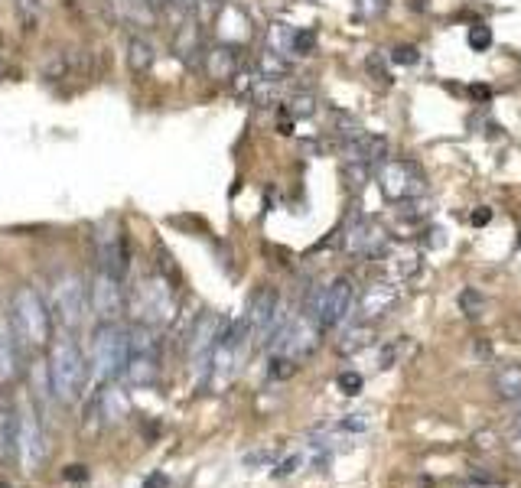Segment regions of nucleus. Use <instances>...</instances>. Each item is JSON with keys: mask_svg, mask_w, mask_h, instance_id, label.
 Wrapping results in <instances>:
<instances>
[{"mask_svg": "<svg viewBox=\"0 0 521 488\" xmlns=\"http://www.w3.org/2000/svg\"><path fill=\"white\" fill-rule=\"evenodd\" d=\"M277 313H281V293H277L274 287H261L248 300V313L241 316V323H245V336L248 339H268Z\"/></svg>", "mask_w": 521, "mask_h": 488, "instance_id": "ddd939ff", "label": "nucleus"}, {"mask_svg": "<svg viewBox=\"0 0 521 488\" xmlns=\"http://www.w3.org/2000/svg\"><path fill=\"white\" fill-rule=\"evenodd\" d=\"M14 10L27 30H33L43 20V0H14Z\"/></svg>", "mask_w": 521, "mask_h": 488, "instance_id": "a878e982", "label": "nucleus"}, {"mask_svg": "<svg viewBox=\"0 0 521 488\" xmlns=\"http://www.w3.org/2000/svg\"><path fill=\"white\" fill-rule=\"evenodd\" d=\"M391 274H395V284H404V280H411L421 274V254L414 251H401L391 258Z\"/></svg>", "mask_w": 521, "mask_h": 488, "instance_id": "393cba45", "label": "nucleus"}, {"mask_svg": "<svg viewBox=\"0 0 521 488\" xmlns=\"http://www.w3.org/2000/svg\"><path fill=\"white\" fill-rule=\"evenodd\" d=\"M391 62H398V66H417V62H421V49H417V46L391 49Z\"/></svg>", "mask_w": 521, "mask_h": 488, "instance_id": "2f4dec72", "label": "nucleus"}, {"mask_svg": "<svg viewBox=\"0 0 521 488\" xmlns=\"http://www.w3.org/2000/svg\"><path fill=\"white\" fill-rule=\"evenodd\" d=\"M300 466H303V456H300V453H294V456H287V459L277 462L271 475H274V479H287V475H294Z\"/></svg>", "mask_w": 521, "mask_h": 488, "instance_id": "473e14b6", "label": "nucleus"}, {"mask_svg": "<svg viewBox=\"0 0 521 488\" xmlns=\"http://www.w3.org/2000/svg\"><path fill=\"white\" fill-rule=\"evenodd\" d=\"M88 381V362L82 345L72 339V332L53 339V349H49V388L59 404H75L85 391Z\"/></svg>", "mask_w": 521, "mask_h": 488, "instance_id": "f257e3e1", "label": "nucleus"}, {"mask_svg": "<svg viewBox=\"0 0 521 488\" xmlns=\"http://www.w3.org/2000/svg\"><path fill=\"white\" fill-rule=\"evenodd\" d=\"M202 66H206V75L215 82H232L235 75L241 72V56L235 46L219 43V46H209L206 56H202Z\"/></svg>", "mask_w": 521, "mask_h": 488, "instance_id": "dca6fc26", "label": "nucleus"}, {"mask_svg": "<svg viewBox=\"0 0 521 488\" xmlns=\"http://www.w3.org/2000/svg\"><path fill=\"white\" fill-rule=\"evenodd\" d=\"M271 459H274V456H271V453H264V449H261V453H251V456H245V466H268Z\"/></svg>", "mask_w": 521, "mask_h": 488, "instance_id": "e433bc0d", "label": "nucleus"}, {"mask_svg": "<svg viewBox=\"0 0 521 488\" xmlns=\"http://www.w3.org/2000/svg\"><path fill=\"white\" fill-rule=\"evenodd\" d=\"M10 313H14L10 326H14L17 339L27 342L30 349H43L53 339V313H49V303L36 287H20L14 293V303H10Z\"/></svg>", "mask_w": 521, "mask_h": 488, "instance_id": "f03ea898", "label": "nucleus"}, {"mask_svg": "<svg viewBox=\"0 0 521 488\" xmlns=\"http://www.w3.org/2000/svg\"><path fill=\"white\" fill-rule=\"evenodd\" d=\"M124 59H127V69H131L134 75H147L157 62V49L147 36L131 33L127 36V46H124Z\"/></svg>", "mask_w": 521, "mask_h": 488, "instance_id": "f3484780", "label": "nucleus"}, {"mask_svg": "<svg viewBox=\"0 0 521 488\" xmlns=\"http://www.w3.org/2000/svg\"><path fill=\"white\" fill-rule=\"evenodd\" d=\"M375 183L388 202H414L424 196V176L408 160H385L375 170Z\"/></svg>", "mask_w": 521, "mask_h": 488, "instance_id": "6e6552de", "label": "nucleus"}, {"mask_svg": "<svg viewBox=\"0 0 521 488\" xmlns=\"http://www.w3.org/2000/svg\"><path fill=\"white\" fill-rule=\"evenodd\" d=\"M466 43H469V49H476V53H486L492 46V30L486 23H473V27L466 30Z\"/></svg>", "mask_w": 521, "mask_h": 488, "instance_id": "c85d7f7f", "label": "nucleus"}, {"mask_svg": "<svg viewBox=\"0 0 521 488\" xmlns=\"http://www.w3.org/2000/svg\"><path fill=\"white\" fill-rule=\"evenodd\" d=\"M362 384H365V378L359 375V371H342V375L336 378V388L346 394V397H355L362 391Z\"/></svg>", "mask_w": 521, "mask_h": 488, "instance_id": "c756f323", "label": "nucleus"}, {"mask_svg": "<svg viewBox=\"0 0 521 488\" xmlns=\"http://www.w3.org/2000/svg\"><path fill=\"white\" fill-rule=\"evenodd\" d=\"M219 329H222V316L206 310L196 319V329L193 336H189V365H193L196 384H202V388H206L209 381V365H212L215 342H219Z\"/></svg>", "mask_w": 521, "mask_h": 488, "instance_id": "1a4fd4ad", "label": "nucleus"}, {"mask_svg": "<svg viewBox=\"0 0 521 488\" xmlns=\"http://www.w3.org/2000/svg\"><path fill=\"white\" fill-rule=\"evenodd\" d=\"M124 365H127V329L121 323H98L92 332V365H88V375L105 388V384L124 375Z\"/></svg>", "mask_w": 521, "mask_h": 488, "instance_id": "7ed1b4c3", "label": "nucleus"}, {"mask_svg": "<svg viewBox=\"0 0 521 488\" xmlns=\"http://www.w3.org/2000/svg\"><path fill=\"white\" fill-rule=\"evenodd\" d=\"M294 27H287V23H271L268 27V49L264 53H274V56H281V59H290L294 56Z\"/></svg>", "mask_w": 521, "mask_h": 488, "instance_id": "5701e85b", "label": "nucleus"}, {"mask_svg": "<svg viewBox=\"0 0 521 488\" xmlns=\"http://www.w3.org/2000/svg\"><path fill=\"white\" fill-rule=\"evenodd\" d=\"M131 313L137 323H147V326H167L170 319L176 316V300H173V287L167 277L160 274H147L137 280V287L131 290Z\"/></svg>", "mask_w": 521, "mask_h": 488, "instance_id": "20e7f679", "label": "nucleus"}, {"mask_svg": "<svg viewBox=\"0 0 521 488\" xmlns=\"http://www.w3.org/2000/svg\"><path fill=\"white\" fill-rule=\"evenodd\" d=\"M88 303H92L98 323H121L124 313V280L98 271L92 287H88Z\"/></svg>", "mask_w": 521, "mask_h": 488, "instance_id": "9b49d317", "label": "nucleus"}, {"mask_svg": "<svg viewBox=\"0 0 521 488\" xmlns=\"http://www.w3.org/2000/svg\"><path fill=\"white\" fill-rule=\"evenodd\" d=\"M144 488H167V479H163V475H154V479H150Z\"/></svg>", "mask_w": 521, "mask_h": 488, "instance_id": "ea45409f", "label": "nucleus"}, {"mask_svg": "<svg viewBox=\"0 0 521 488\" xmlns=\"http://www.w3.org/2000/svg\"><path fill=\"white\" fill-rule=\"evenodd\" d=\"M268 371H271V378H281V381H284V378L294 375L297 365H294V358L281 352V355H274V358H271V368H268Z\"/></svg>", "mask_w": 521, "mask_h": 488, "instance_id": "7c9ffc66", "label": "nucleus"}, {"mask_svg": "<svg viewBox=\"0 0 521 488\" xmlns=\"http://www.w3.org/2000/svg\"><path fill=\"white\" fill-rule=\"evenodd\" d=\"M66 479H69V482H85L88 472H85V466H69V469H66Z\"/></svg>", "mask_w": 521, "mask_h": 488, "instance_id": "4c0bfd02", "label": "nucleus"}, {"mask_svg": "<svg viewBox=\"0 0 521 488\" xmlns=\"http://www.w3.org/2000/svg\"><path fill=\"white\" fill-rule=\"evenodd\" d=\"M342 248L355 254V258H381L388 251V235L372 218H355L346 228V235H342Z\"/></svg>", "mask_w": 521, "mask_h": 488, "instance_id": "4468645a", "label": "nucleus"}, {"mask_svg": "<svg viewBox=\"0 0 521 488\" xmlns=\"http://www.w3.org/2000/svg\"><path fill=\"white\" fill-rule=\"evenodd\" d=\"M222 7H225V0H199V4H196V17H199V23H209L215 14H219Z\"/></svg>", "mask_w": 521, "mask_h": 488, "instance_id": "f704fd0d", "label": "nucleus"}, {"mask_svg": "<svg viewBox=\"0 0 521 488\" xmlns=\"http://www.w3.org/2000/svg\"><path fill=\"white\" fill-rule=\"evenodd\" d=\"M157 371H160V358L157 355H127L124 378L131 381L134 388H147V384H154Z\"/></svg>", "mask_w": 521, "mask_h": 488, "instance_id": "6ab92c4d", "label": "nucleus"}, {"mask_svg": "<svg viewBox=\"0 0 521 488\" xmlns=\"http://www.w3.org/2000/svg\"><path fill=\"white\" fill-rule=\"evenodd\" d=\"M284 105L294 118H310V114L316 111V98L310 92H294V95L284 98Z\"/></svg>", "mask_w": 521, "mask_h": 488, "instance_id": "bb28decb", "label": "nucleus"}, {"mask_svg": "<svg viewBox=\"0 0 521 488\" xmlns=\"http://www.w3.org/2000/svg\"><path fill=\"white\" fill-rule=\"evenodd\" d=\"M518 427H521V414H518Z\"/></svg>", "mask_w": 521, "mask_h": 488, "instance_id": "37998d69", "label": "nucleus"}, {"mask_svg": "<svg viewBox=\"0 0 521 488\" xmlns=\"http://www.w3.org/2000/svg\"><path fill=\"white\" fill-rule=\"evenodd\" d=\"M352 306H355V287L349 277H336L329 287H316L310 293V303H307V313L310 319L320 323V329H336L342 326L346 319L352 316Z\"/></svg>", "mask_w": 521, "mask_h": 488, "instance_id": "423d86ee", "label": "nucleus"}, {"mask_svg": "<svg viewBox=\"0 0 521 488\" xmlns=\"http://www.w3.org/2000/svg\"><path fill=\"white\" fill-rule=\"evenodd\" d=\"M398 300H401V287L395 284V280H378V284H372L362 293L359 316L372 323V319H381V316H388L391 310H395Z\"/></svg>", "mask_w": 521, "mask_h": 488, "instance_id": "2eb2a0df", "label": "nucleus"}, {"mask_svg": "<svg viewBox=\"0 0 521 488\" xmlns=\"http://www.w3.org/2000/svg\"><path fill=\"white\" fill-rule=\"evenodd\" d=\"M316 46V36L310 30H297L294 33V56H310Z\"/></svg>", "mask_w": 521, "mask_h": 488, "instance_id": "72a5a7b5", "label": "nucleus"}, {"mask_svg": "<svg viewBox=\"0 0 521 488\" xmlns=\"http://www.w3.org/2000/svg\"><path fill=\"white\" fill-rule=\"evenodd\" d=\"M17 449H20V462L27 472H40L43 462L49 456V443L43 433V420L36 414L33 404H23V414L17 423Z\"/></svg>", "mask_w": 521, "mask_h": 488, "instance_id": "9d476101", "label": "nucleus"}, {"mask_svg": "<svg viewBox=\"0 0 521 488\" xmlns=\"http://www.w3.org/2000/svg\"><path fill=\"white\" fill-rule=\"evenodd\" d=\"M14 446H17V417L10 401L0 394V462L14 456Z\"/></svg>", "mask_w": 521, "mask_h": 488, "instance_id": "412c9836", "label": "nucleus"}, {"mask_svg": "<svg viewBox=\"0 0 521 488\" xmlns=\"http://www.w3.org/2000/svg\"><path fill=\"white\" fill-rule=\"evenodd\" d=\"M49 313H53V323H59L66 332L79 329L82 319L88 313V287L79 274H59L53 293H49Z\"/></svg>", "mask_w": 521, "mask_h": 488, "instance_id": "0eeeda50", "label": "nucleus"}, {"mask_svg": "<svg viewBox=\"0 0 521 488\" xmlns=\"http://www.w3.org/2000/svg\"><path fill=\"white\" fill-rule=\"evenodd\" d=\"M375 342V329L372 326H352V329H346V336L339 339V352L342 355H352V352H362L365 345H372Z\"/></svg>", "mask_w": 521, "mask_h": 488, "instance_id": "b1692460", "label": "nucleus"}, {"mask_svg": "<svg viewBox=\"0 0 521 488\" xmlns=\"http://www.w3.org/2000/svg\"><path fill=\"white\" fill-rule=\"evenodd\" d=\"M7 72V62H4V56H0V75H4Z\"/></svg>", "mask_w": 521, "mask_h": 488, "instance_id": "a19ab883", "label": "nucleus"}, {"mask_svg": "<svg viewBox=\"0 0 521 488\" xmlns=\"http://www.w3.org/2000/svg\"><path fill=\"white\" fill-rule=\"evenodd\" d=\"M489 218H492V209H486V205H482V209H476V212H473V218H469V222L482 228V225L489 222Z\"/></svg>", "mask_w": 521, "mask_h": 488, "instance_id": "58836bf2", "label": "nucleus"}, {"mask_svg": "<svg viewBox=\"0 0 521 488\" xmlns=\"http://www.w3.org/2000/svg\"><path fill=\"white\" fill-rule=\"evenodd\" d=\"M202 23L199 20H189L183 23L180 30H173V53L180 56L186 66H193L196 56H199V40H202Z\"/></svg>", "mask_w": 521, "mask_h": 488, "instance_id": "aec40b11", "label": "nucleus"}, {"mask_svg": "<svg viewBox=\"0 0 521 488\" xmlns=\"http://www.w3.org/2000/svg\"><path fill=\"white\" fill-rule=\"evenodd\" d=\"M492 388L502 401H521V365H502L495 371Z\"/></svg>", "mask_w": 521, "mask_h": 488, "instance_id": "4be33fe9", "label": "nucleus"}, {"mask_svg": "<svg viewBox=\"0 0 521 488\" xmlns=\"http://www.w3.org/2000/svg\"><path fill=\"white\" fill-rule=\"evenodd\" d=\"M460 310L469 316V319H476V316H482V310H486V297H482V293L476 290V287H466L463 293H460Z\"/></svg>", "mask_w": 521, "mask_h": 488, "instance_id": "cd10ccee", "label": "nucleus"}, {"mask_svg": "<svg viewBox=\"0 0 521 488\" xmlns=\"http://www.w3.org/2000/svg\"><path fill=\"white\" fill-rule=\"evenodd\" d=\"M342 430H349V433H365L368 430V417L365 414H349L346 420L339 423Z\"/></svg>", "mask_w": 521, "mask_h": 488, "instance_id": "c9c22d12", "label": "nucleus"}, {"mask_svg": "<svg viewBox=\"0 0 521 488\" xmlns=\"http://www.w3.org/2000/svg\"><path fill=\"white\" fill-rule=\"evenodd\" d=\"M127 238L121 228L114 225H101L98 235H95V261H98V271H105L111 277L124 280L127 274Z\"/></svg>", "mask_w": 521, "mask_h": 488, "instance_id": "f8f14e48", "label": "nucleus"}, {"mask_svg": "<svg viewBox=\"0 0 521 488\" xmlns=\"http://www.w3.org/2000/svg\"><path fill=\"white\" fill-rule=\"evenodd\" d=\"M17 332L7 316H0V384L17 378Z\"/></svg>", "mask_w": 521, "mask_h": 488, "instance_id": "a211bd4d", "label": "nucleus"}, {"mask_svg": "<svg viewBox=\"0 0 521 488\" xmlns=\"http://www.w3.org/2000/svg\"><path fill=\"white\" fill-rule=\"evenodd\" d=\"M339 144H342V170H346V179L355 189H362L375 176L378 166L388 160V140L378 134L362 131L359 137L339 140Z\"/></svg>", "mask_w": 521, "mask_h": 488, "instance_id": "39448f33", "label": "nucleus"}, {"mask_svg": "<svg viewBox=\"0 0 521 488\" xmlns=\"http://www.w3.org/2000/svg\"><path fill=\"white\" fill-rule=\"evenodd\" d=\"M0 488H10V485H7V482H0Z\"/></svg>", "mask_w": 521, "mask_h": 488, "instance_id": "79ce46f5", "label": "nucleus"}]
</instances>
